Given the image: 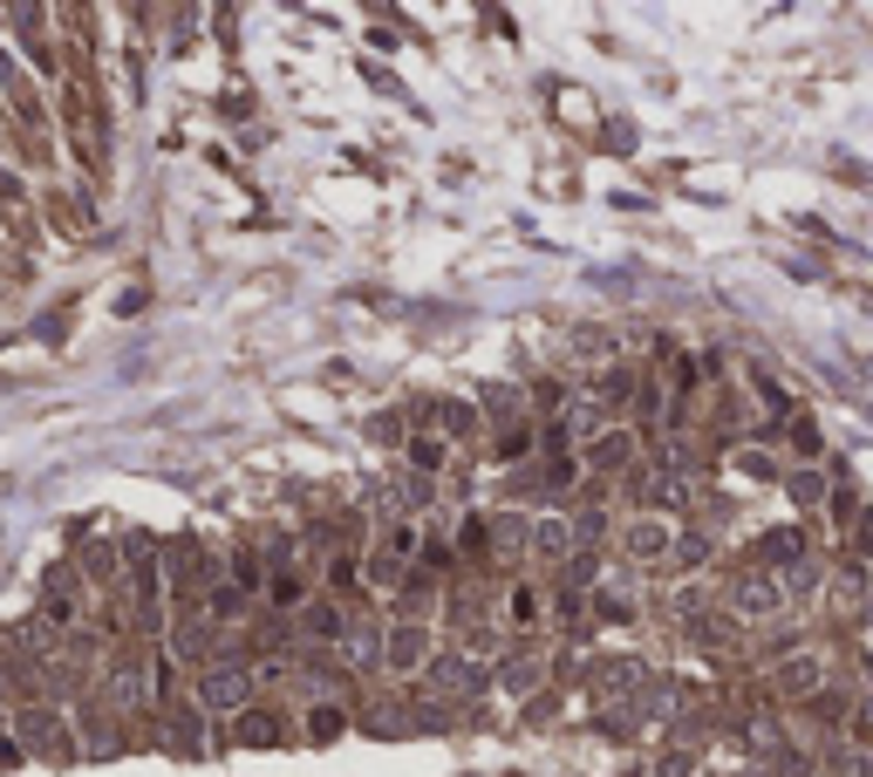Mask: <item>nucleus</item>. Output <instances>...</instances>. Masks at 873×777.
Returning a JSON list of instances; mask_svg holds the SVG:
<instances>
[{"mask_svg":"<svg viewBox=\"0 0 873 777\" xmlns=\"http://www.w3.org/2000/svg\"><path fill=\"white\" fill-rule=\"evenodd\" d=\"M376 443H403V423H396V417H376Z\"/></svg>","mask_w":873,"mask_h":777,"instance_id":"a878e982","label":"nucleus"},{"mask_svg":"<svg viewBox=\"0 0 873 777\" xmlns=\"http://www.w3.org/2000/svg\"><path fill=\"white\" fill-rule=\"evenodd\" d=\"M634 682H649V675H642V662H608L601 675H593L601 703H621V695H634Z\"/></svg>","mask_w":873,"mask_h":777,"instance_id":"f8f14e48","label":"nucleus"},{"mask_svg":"<svg viewBox=\"0 0 873 777\" xmlns=\"http://www.w3.org/2000/svg\"><path fill=\"white\" fill-rule=\"evenodd\" d=\"M621 546H628V559H662L669 546H676V532H669V525H662L655 512H642V518H628Z\"/></svg>","mask_w":873,"mask_h":777,"instance_id":"423d86ee","label":"nucleus"},{"mask_svg":"<svg viewBox=\"0 0 873 777\" xmlns=\"http://www.w3.org/2000/svg\"><path fill=\"white\" fill-rule=\"evenodd\" d=\"M90 573H96V580H116V553L109 546H90Z\"/></svg>","mask_w":873,"mask_h":777,"instance_id":"393cba45","label":"nucleus"},{"mask_svg":"<svg viewBox=\"0 0 873 777\" xmlns=\"http://www.w3.org/2000/svg\"><path fill=\"white\" fill-rule=\"evenodd\" d=\"M860 736H866V744H873V689L860 695Z\"/></svg>","mask_w":873,"mask_h":777,"instance_id":"bb28decb","label":"nucleus"},{"mask_svg":"<svg viewBox=\"0 0 873 777\" xmlns=\"http://www.w3.org/2000/svg\"><path fill=\"white\" fill-rule=\"evenodd\" d=\"M14 744L34 750V757H49V764H75V736H69V716L49 710V703H21L14 716Z\"/></svg>","mask_w":873,"mask_h":777,"instance_id":"f257e3e1","label":"nucleus"},{"mask_svg":"<svg viewBox=\"0 0 873 777\" xmlns=\"http://www.w3.org/2000/svg\"><path fill=\"white\" fill-rule=\"evenodd\" d=\"M430 423L444 430V437H464L471 423H478V409H471V402H457V396H436V402H430Z\"/></svg>","mask_w":873,"mask_h":777,"instance_id":"4468645a","label":"nucleus"},{"mask_svg":"<svg viewBox=\"0 0 873 777\" xmlns=\"http://www.w3.org/2000/svg\"><path fill=\"white\" fill-rule=\"evenodd\" d=\"M791 498H799V505H819V498H825V477H819V471H799V477H791Z\"/></svg>","mask_w":873,"mask_h":777,"instance_id":"5701e85b","label":"nucleus"},{"mask_svg":"<svg viewBox=\"0 0 873 777\" xmlns=\"http://www.w3.org/2000/svg\"><path fill=\"white\" fill-rule=\"evenodd\" d=\"M430 689H444V695H471V689H478V669H471V662H430Z\"/></svg>","mask_w":873,"mask_h":777,"instance_id":"2eb2a0df","label":"nucleus"},{"mask_svg":"<svg viewBox=\"0 0 873 777\" xmlns=\"http://www.w3.org/2000/svg\"><path fill=\"white\" fill-rule=\"evenodd\" d=\"M730 464H737L744 477H758V484L778 477V458H771V450H730Z\"/></svg>","mask_w":873,"mask_h":777,"instance_id":"f3484780","label":"nucleus"},{"mask_svg":"<svg viewBox=\"0 0 873 777\" xmlns=\"http://www.w3.org/2000/svg\"><path fill=\"white\" fill-rule=\"evenodd\" d=\"M832 777H873V744H853L832 757Z\"/></svg>","mask_w":873,"mask_h":777,"instance_id":"a211bd4d","label":"nucleus"},{"mask_svg":"<svg viewBox=\"0 0 873 777\" xmlns=\"http://www.w3.org/2000/svg\"><path fill=\"white\" fill-rule=\"evenodd\" d=\"M778 600H785V587L771 580V573H750V580H737V594H730V607L744 613V621H758V613H778Z\"/></svg>","mask_w":873,"mask_h":777,"instance_id":"6e6552de","label":"nucleus"},{"mask_svg":"<svg viewBox=\"0 0 873 777\" xmlns=\"http://www.w3.org/2000/svg\"><path fill=\"white\" fill-rule=\"evenodd\" d=\"M198 703L219 710V716H240L253 703V675L246 669H206V682H198Z\"/></svg>","mask_w":873,"mask_h":777,"instance_id":"7ed1b4c3","label":"nucleus"},{"mask_svg":"<svg viewBox=\"0 0 873 777\" xmlns=\"http://www.w3.org/2000/svg\"><path fill=\"white\" fill-rule=\"evenodd\" d=\"M0 764H21V750H14V729L0 723Z\"/></svg>","mask_w":873,"mask_h":777,"instance_id":"cd10ccee","label":"nucleus"},{"mask_svg":"<svg viewBox=\"0 0 873 777\" xmlns=\"http://www.w3.org/2000/svg\"><path fill=\"white\" fill-rule=\"evenodd\" d=\"M574 348H580V355H608V327H580Z\"/></svg>","mask_w":873,"mask_h":777,"instance_id":"b1692460","label":"nucleus"},{"mask_svg":"<svg viewBox=\"0 0 873 777\" xmlns=\"http://www.w3.org/2000/svg\"><path fill=\"white\" fill-rule=\"evenodd\" d=\"M485 539H492V553H526L533 518H519V512H492V518H485Z\"/></svg>","mask_w":873,"mask_h":777,"instance_id":"9d476101","label":"nucleus"},{"mask_svg":"<svg viewBox=\"0 0 873 777\" xmlns=\"http://www.w3.org/2000/svg\"><path fill=\"white\" fill-rule=\"evenodd\" d=\"M676 505H690V477H683V471H662V477H649V512L662 518V512H676Z\"/></svg>","mask_w":873,"mask_h":777,"instance_id":"ddd939ff","label":"nucleus"},{"mask_svg":"<svg viewBox=\"0 0 873 777\" xmlns=\"http://www.w3.org/2000/svg\"><path fill=\"white\" fill-rule=\"evenodd\" d=\"M341 729H348V716H341V710H307V736H314V744H335Z\"/></svg>","mask_w":873,"mask_h":777,"instance_id":"6ab92c4d","label":"nucleus"},{"mask_svg":"<svg viewBox=\"0 0 873 777\" xmlns=\"http://www.w3.org/2000/svg\"><path fill=\"white\" fill-rule=\"evenodd\" d=\"M171 736H178V750H198V736H206L198 710H171Z\"/></svg>","mask_w":873,"mask_h":777,"instance_id":"412c9836","label":"nucleus"},{"mask_svg":"<svg viewBox=\"0 0 873 777\" xmlns=\"http://www.w3.org/2000/svg\"><path fill=\"white\" fill-rule=\"evenodd\" d=\"M485 417L492 423H512V417H519V389H492L485 396Z\"/></svg>","mask_w":873,"mask_h":777,"instance_id":"4be33fe9","label":"nucleus"},{"mask_svg":"<svg viewBox=\"0 0 873 777\" xmlns=\"http://www.w3.org/2000/svg\"><path fill=\"white\" fill-rule=\"evenodd\" d=\"M587 458L601 464V471H621V464H634V437L628 430H601V437L587 443Z\"/></svg>","mask_w":873,"mask_h":777,"instance_id":"9b49d317","label":"nucleus"},{"mask_svg":"<svg viewBox=\"0 0 873 777\" xmlns=\"http://www.w3.org/2000/svg\"><path fill=\"white\" fill-rule=\"evenodd\" d=\"M301 634L322 641V648H335V641H348V613H341L335 600H307V607H301Z\"/></svg>","mask_w":873,"mask_h":777,"instance_id":"0eeeda50","label":"nucleus"},{"mask_svg":"<svg viewBox=\"0 0 873 777\" xmlns=\"http://www.w3.org/2000/svg\"><path fill=\"white\" fill-rule=\"evenodd\" d=\"M382 662H389L396 675H410V669H430V662H436V641H430V628H423V621H403V628H389V641H382Z\"/></svg>","mask_w":873,"mask_h":777,"instance_id":"f03ea898","label":"nucleus"},{"mask_svg":"<svg viewBox=\"0 0 873 777\" xmlns=\"http://www.w3.org/2000/svg\"><path fill=\"white\" fill-rule=\"evenodd\" d=\"M410 464L417 471H444V437H410Z\"/></svg>","mask_w":873,"mask_h":777,"instance_id":"aec40b11","label":"nucleus"},{"mask_svg":"<svg viewBox=\"0 0 873 777\" xmlns=\"http://www.w3.org/2000/svg\"><path fill=\"white\" fill-rule=\"evenodd\" d=\"M799 553H806V532L799 525H785V532H771V539H765V559L771 566H799Z\"/></svg>","mask_w":873,"mask_h":777,"instance_id":"dca6fc26","label":"nucleus"},{"mask_svg":"<svg viewBox=\"0 0 873 777\" xmlns=\"http://www.w3.org/2000/svg\"><path fill=\"white\" fill-rule=\"evenodd\" d=\"M574 546H580V525L574 518H533V539H526V553H539V559H574Z\"/></svg>","mask_w":873,"mask_h":777,"instance_id":"39448f33","label":"nucleus"},{"mask_svg":"<svg viewBox=\"0 0 873 777\" xmlns=\"http://www.w3.org/2000/svg\"><path fill=\"white\" fill-rule=\"evenodd\" d=\"M232 744H246V750H273V744H281V716H266V710H240V716H232Z\"/></svg>","mask_w":873,"mask_h":777,"instance_id":"1a4fd4ad","label":"nucleus"},{"mask_svg":"<svg viewBox=\"0 0 873 777\" xmlns=\"http://www.w3.org/2000/svg\"><path fill=\"white\" fill-rule=\"evenodd\" d=\"M819 675H825V662H819V654H778L765 682H771L778 695H812V689H819Z\"/></svg>","mask_w":873,"mask_h":777,"instance_id":"20e7f679","label":"nucleus"}]
</instances>
